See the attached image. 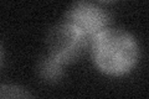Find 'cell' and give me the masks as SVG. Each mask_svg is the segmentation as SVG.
Masks as SVG:
<instances>
[{"label": "cell", "instance_id": "6da1fadb", "mask_svg": "<svg viewBox=\"0 0 149 99\" xmlns=\"http://www.w3.org/2000/svg\"><path fill=\"white\" fill-rule=\"evenodd\" d=\"M136 39L122 29H106L92 44V56L96 66L111 76H120L136 66L138 61Z\"/></svg>", "mask_w": 149, "mask_h": 99}, {"label": "cell", "instance_id": "7a4b0ae2", "mask_svg": "<svg viewBox=\"0 0 149 99\" xmlns=\"http://www.w3.org/2000/svg\"><path fill=\"white\" fill-rule=\"evenodd\" d=\"M87 44V37L66 22L52 26L46 34L49 55L62 64L80 60L86 52Z\"/></svg>", "mask_w": 149, "mask_h": 99}, {"label": "cell", "instance_id": "3957f363", "mask_svg": "<svg viewBox=\"0 0 149 99\" xmlns=\"http://www.w3.org/2000/svg\"><path fill=\"white\" fill-rule=\"evenodd\" d=\"M65 22L77 29L81 34L88 37H95L107 29L109 15L100 5L90 1L73 3L66 11Z\"/></svg>", "mask_w": 149, "mask_h": 99}, {"label": "cell", "instance_id": "277c9868", "mask_svg": "<svg viewBox=\"0 0 149 99\" xmlns=\"http://www.w3.org/2000/svg\"><path fill=\"white\" fill-rule=\"evenodd\" d=\"M36 74L45 83H57L63 76V64L47 53L39 58L36 63Z\"/></svg>", "mask_w": 149, "mask_h": 99}, {"label": "cell", "instance_id": "5b68a950", "mask_svg": "<svg viewBox=\"0 0 149 99\" xmlns=\"http://www.w3.org/2000/svg\"><path fill=\"white\" fill-rule=\"evenodd\" d=\"M0 99H34L29 91L17 84H0Z\"/></svg>", "mask_w": 149, "mask_h": 99}, {"label": "cell", "instance_id": "8992f818", "mask_svg": "<svg viewBox=\"0 0 149 99\" xmlns=\"http://www.w3.org/2000/svg\"><path fill=\"white\" fill-rule=\"evenodd\" d=\"M1 62H3V47L0 45V64H1Z\"/></svg>", "mask_w": 149, "mask_h": 99}]
</instances>
